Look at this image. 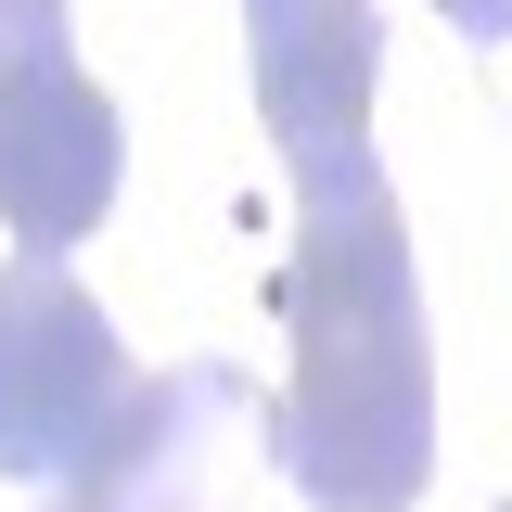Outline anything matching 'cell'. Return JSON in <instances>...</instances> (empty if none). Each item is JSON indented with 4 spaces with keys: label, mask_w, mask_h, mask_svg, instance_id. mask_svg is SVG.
<instances>
[{
    "label": "cell",
    "mask_w": 512,
    "mask_h": 512,
    "mask_svg": "<svg viewBox=\"0 0 512 512\" xmlns=\"http://www.w3.org/2000/svg\"><path fill=\"white\" fill-rule=\"evenodd\" d=\"M269 461L320 512H410L436 487V333H423V269L372 154L295 180Z\"/></svg>",
    "instance_id": "obj_1"
},
{
    "label": "cell",
    "mask_w": 512,
    "mask_h": 512,
    "mask_svg": "<svg viewBox=\"0 0 512 512\" xmlns=\"http://www.w3.org/2000/svg\"><path fill=\"white\" fill-rule=\"evenodd\" d=\"M116 180H128V116L77 64V13L0 0V231H13V256L90 244Z\"/></svg>",
    "instance_id": "obj_2"
},
{
    "label": "cell",
    "mask_w": 512,
    "mask_h": 512,
    "mask_svg": "<svg viewBox=\"0 0 512 512\" xmlns=\"http://www.w3.org/2000/svg\"><path fill=\"white\" fill-rule=\"evenodd\" d=\"M128 384L141 372H128L116 320L90 308V282L64 256H13L0 269V474L64 487L90 461V436L116 423Z\"/></svg>",
    "instance_id": "obj_3"
},
{
    "label": "cell",
    "mask_w": 512,
    "mask_h": 512,
    "mask_svg": "<svg viewBox=\"0 0 512 512\" xmlns=\"http://www.w3.org/2000/svg\"><path fill=\"white\" fill-rule=\"evenodd\" d=\"M244 77L282 141V180L372 154V77H384V13L372 0H244Z\"/></svg>",
    "instance_id": "obj_4"
},
{
    "label": "cell",
    "mask_w": 512,
    "mask_h": 512,
    "mask_svg": "<svg viewBox=\"0 0 512 512\" xmlns=\"http://www.w3.org/2000/svg\"><path fill=\"white\" fill-rule=\"evenodd\" d=\"M244 423V359H180L128 384L90 461L52 487V512H205V448Z\"/></svg>",
    "instance_id": "obj_5"
},
{
    "label": "cell",
    "mask_w": 512,
    "mask_h": 512,
    "mask_svg": "<svg viewBox=\"0 0 512 512\" xmlns=\"http://www.w3.org/2000/svg\"><path fill=\"white\" fill-rule=\"evenodd\" d=\"M436 13L474 39V52H500V39H512V0H436Z\"/></svg>",
    "instance_id": "obj_6"
},
{
    "label": "cell",
    "mask_w": 512,
    "mask_h": 512,
    "mask_svg": "<svg viewBox=\"0 0 512 512\" xmlns=\"http://www.w3.org/2000/svg\"><path fill=\"white\" fill-rule=\"evenodd\" d=\"M500 512H512V500H500Z\"/></svg>",
    "instance_id": "obj_7"
}]
</instances>
